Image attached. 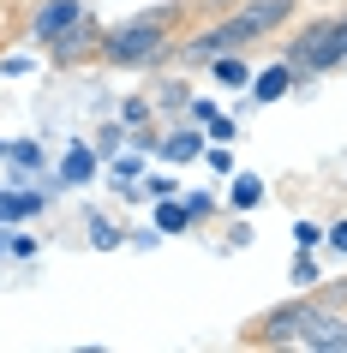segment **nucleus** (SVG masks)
Wrapping results in <instances>:
<instances>
[{"instance_id": "nucleus-1", "label": "nucleus", "mask_w": 347, "mask_h": 353, "mask_svg": "<svg viewBox=\"0 0 347 353\" xmlns=\"http://www.w3.org/2000/svg\"><path fill=\"white\" fill-rule=\"evenodd\" d=\"M180 19H186V6H150V12H138V19L102 30V48H96V54L108 60V66H156V60L174 54Z\"/></svg>"}, {"instance_id": "nucleus-2", "label": "nucleus", "mask_w": 347, "mask_h": 353, "mask_svg": "<svg viewBox=\"0 0 347 353\" xmlns=\"http://www.w3.org/2000/svg\"><path fill=\"white\" fill-rule=\"evenodd\" d=\"M288 19H293V0H252V6H239L234 19L210 24L198 42H186V60L204 66V60H216V54H246L257 37H270L275 24H288Z\"/></svg>"}, {"instance_id": "nucleus-3", "label": "nucleus", "mask_w": 347, "mask_h": 353, "mask_svg": "<svg viewBox=\"0 0 347 353\" xmlns=\"http://www.w3.org/2000/svg\"><path fill=\"white\" fill-rule=\"evenodd\" d=\"M288 66L293 72H341L347 66V12H329V19L306 24L288 42Z\"/></svg>"}, {"instance_id": "nucleus-4", "label": "nucleus", "mask_w": 347, "mask_h": 353, "mask_svg": "<svg viewBox=\"0 0 347 353\" xmlns=\"http://www.w3.org/2000/svg\"><path fill=\"white\" fill-rule=\"evenodd\" d=\"M293 341L311 347V353H347V312H341V305H317V299H311V312H306V323H299Z\"/></svg>"}, {"instance_id": "nucleus-5", "label": "nucleus", "mask_w": 347, "mask_h": 353, "mask_svg": "<svg viewBox=\"0 0 347 353\" xmlns=\"http://www.w3.org/2000/svg\"><path fill=\"white\" fill-rule=\"evenodd\" d=\"M306 312H311V299H293V305H275V312H264L257 323H246V341H252V347H281V341H293V335H299Z\"/></svg>"}, {"instance_id": "nucleus-6", "label": "nucleus", "mask_w": 347, "mask_h": 353, "mask_svg": "<svg viewBox=\"0 0 347 353\" xmlns=\"http://www.w3.org/2000/svg\"><path fill=\"white\" fill-rule=\"evenodd\" d=\"M102 48V24L90 19V12H78V24L66 30L60 42H48V60L54 66H72V60H84V54H96Z\"/></svg>"}, {"instance_id": "nucleus-7", "label": "nucleus", "mask_w": 347, "mask_h": 353, "mask_svg": "<svg viewBox=\"0 0 347 353\" xmlns=\"http://www.w3.org/2000/svg\"><path fill=\"white\" fill-rule=\"evenodd\" d=\"M78 12H84L78 0H42L37 6V42H60L78 24Z\"/></svg>"}, {"instance_id": "nucleus-8", "label": "nucleus", "mask_w": 347, "mask_h": 353, "mask_svg": "<svg viewBox=\"0 0 347 353\" xmlns=\"http://www.w3.org/2000/svg\"><path fill=\"white\" fill-rule=\"evenodd\" d=\"M204 66H210V78H216V84H239V90L252 84V66H246V54H216V60H204Z\"/></svg>"}, {"instance_id": "nucleus-9", "label": "nucleus", "mask_w": 347, "mask_h": 353, "mask_svg": "<svg viewBox=\"0 0 347 353\" xmlns=\"http://www.w3.org/2000/svg\"><path fill=\"white\" fill-rule=\"evenodd\" d=\"M293 84H299V72H293V66H270V72L257 78V102H275V96H288Z\"/></svg>"}, {"instance_id": "nucleus-10", "label": "nucleus", "mask_w": 347, "mask_h": 353, "mask_svg": "<svg viewBox=\"0 0 347 353\" xmlns=\"http://www.w3.org/2000/svg\"><path fill=\"white\" fill-rule=\"evenodd\" d=\"M162 156L168 162H192V156H198V132H174V138L162 144Z\"/></svg>"}, {"instance_id": "nucleus-11", "label": "nucleus", "mask_w": 347, "mask_h": 353, "mask_svg": "<svg viewBox=\"0 0 347 353\" xmlns=\"http://www.w3.org/2000/svg\"><path fill=\"white\" fill-rule=\"evenodd\" d=\"M60 174H66V180H90L96 174V150H72V156L60 162Z\"/></svg>"}, {"instance_id": "nucleus-12", "label": "nucleus", "mask_w": 347, "mask_h": 353, "mask_svg": "<svg viewBox=\"0 0 347 353\" xmlns=\"http://www.w3.org/2000/svg\"><path fill=\"white\" fill-rule=\"evenodd\" d=\"M156 222H162L168 234H180V228L192 222V210H186V204H174V198H162V210H156Z\"/></svg>"}, {"instance_id": "nucleus-13", "label": "nucleus", "mask_w": 347, "mask_h": 353, "mask_svg": "<svg viewBox=\"0 0 347 353\" xmlns=\"http://www.w3.org/2000/svg\"><path fill=\"white\" fill-rule=\"evenodd\" d=\"M42 198H12V192H0V222H12V216H37Z\"/></svg>"}, {"instance_id": "nucleus-14", "label": "nucleus", "mask_w": 347, "mask_h": 353, "mask_svg": "<svg viewBox=\"0 0 347 353\" xmlns=\"http://www.w3.org/2000/svg\"><path fill=\"white\" fill-rule=\"evenodd\" d=\"M257 204V180L246 174V180H234V210H252Z\"/></svg>"}, {"instance_id": "nucleus-15", "label": "nucleus", "mask_w": 347, "mask_h": 353, "mask_svg": "<svg viewBox=\"0 0 347 353\" xmlns=\"http://www.w3.org/2000/svg\"><path fill=\"white\" fill-rule=\"evenodd\" d=\"M120 138H126L120 126H102V132H96V156H114V150H120Z\"/></svg>"}, {"instance_id": "nucleus-16", "label": "nucleus", "mask_w": 347, "mask_h": 353, "mask_svg": "<svg viewBox=\"0 0 347 353\" xmlns=\"http://www.w3.org/2000/svg\"><path fill=\"white\" fill-rule=\"evenodd\" d=\"M120 114H126L132 126H150V102H144V96H126V108H120Z\"/></svg>"}, {"instance_id": "nucleus-17", "label": "nucleus", "mask_w": 347, "mask_h": 353, "mask_svg": "<svg viewBox=\"0 0 347 353\" xmlns=\"http://www.w3.org/2000/svg\"><path fill=\"white\" fill-rule=\"evenodd\" d=\"M329 240H335V245H341V252H347V222H341V228H335V234H329Z\"/></svg>"}, {"instance_id": "nucleus-18", "label": "nucleus", "mask_w": 347, "mask_h": 353, "mask_svg": "<svg viewBox=\"0 0 347 353\" xmlns=\"http://www.w3.org/2000/svg\"><path fill=\"white\" fill-rule=\"evenodd\" d=\"M0 245H6V240H0Z\"/></svg>"}]
</instances>
